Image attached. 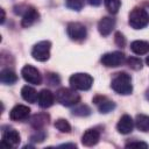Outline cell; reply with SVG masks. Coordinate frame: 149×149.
<instances>
[{
	"mask_svg": "<svg viewBox=\"0 0 149 149\" xmlns=\"http://www.w3.org/2000/svg\"><path fill=\"white\" fill-rule=\"evenodd\" d=\"M93 102L95 104V106L98 107V109L100 111V113H108L112 109H114L115 104L109 100L107 97L104 95H97L93 98Z\"/></svg>",
	"mask_w": 149,
	"mask_h": 149,
	"instance_id": "cell-11",
	"label": "cell"
},
{
	"mask_svg": "<svg viewBox=\"0 0 149 149\" xmlns=\"http://www.w3.org/2000/svg\"><path fill=\"white\" fill-rule=\"evenodd\" d=\"M20 134L15 129H7L2 133V144L8 148L17 146L20 143Z\"/></svg>",
	"mask_w": 149,
	"mask_h": 149,
	"instance_id": "cell-10",
	"label": "cell"
},
{
	"mask_svg": "<svg viewBox=\"0 0 149 149\" xmlns=\"http://www.w3.org/2000/svg\"><path fill=\"white\" fill-rule=\"evenodd\" d=\"M49 122V115L45 113H41V114H35L34 116H31L30 119V125L35 128V129H42L45 125H48Z\"/></svg>",
	"mask_w": 149,
	"mask_h": 149,
	"instance_id": "cell-18",
	"label": "cell"
},
{
	"mask_svg": "<svg viewBox=\"0 0 149 149\" xmlns=\"http://www.w3.org/2000/svg\"><path fill=\"white\" fill-rule=\"evenodd\" d=\"M115 43L119 47H123L126 44V40H125V37H123V35L121 33H116L115 34Z\"/></svg>",
	"mask_w": 149,
	"mask_h": 149,
	"instance_id": "cell-29",
	"label": "cell"
},
{
	"mask_svg": "<svg viewBox=\"0 0 149 149\" xmlns=\"http://www.w3.org/2000/svg\"><path fill=\"white\" fill-rule=\"evenodd\" d=\"M66 6L72 10H80L84 7V0H65Z\"/></svg>",
	"mask_w": 149,
	"mask_h": 149,
	"instance_id": "cell-25",
	"label": "cell"
},
{
	"mask_svg": "<svg viewBox=\"0 0 149 149\" xmlns=\"http://www.w3.org/2000/svg\"><path fill=\"white\" fill-rule=\"evenodd\" d=\"M54 126L61 133H70L71 132V126L68 122V120H65V119H58V120H56L55 123H54Z\"/></svg>",
	"mask_w": 149,
	"mask_h": 149,
	"instance_id": "cell-23",
	"label": "cell"
},
{
	"mask_svg": "<svg viewBox=\"0 0 149 149\" xmlns=\"http://www.w3.org/2000/svg\"><path fill=\"white\" fill-rule=\"evenodd\" d=\"M130 50L136 55H146L149 52V42L136 40L130 43Z\"/></svg>",
	"mask_w": 149,
	"mask_h": 149,
	"instance_id": "cell-17",
	"label": "cell"
},
{
	"mask_svg": "<svg viewBox=\"0 0 149 149\" xmlns=\"http://www.w3.org/2000/svg\"><path fill=\"white\" fill-rule=\"evenodd\" d=\"M68 36L73 41H83L86 37V28L79 22H70L66 27Z\"/></svg>",
	"mask_w": 149,
	"mask_h": 149,
	"instance_id": "cell-7",
	"label": "cell"
},
{
	"mask_svg": "<svg viewBox=\"0 0 149 149\" xmlns=\"http://www.w3.org/2000/svg\"><path fill=\"white\" fill-rule=\"evenodd\" d=\"M104 3H105L106 9H107L109 13L115 14V13H118L119 9H120L121 0H104Z\"/></svg>",
	"mask_w": 149,
	"mask_h": 149,
	"instance_id": "cell-22",
	"label": "cell"
},
{
	"mask_svg": "<svg viewBox=\"0 0 149 149\" xmlns=\"http://www.w3.org/2000/svg\"><path fill=\"white\" fill-rule=\"evenodd\" d=\"M51 43L50 41H40L31 49V56L38 62H45L50 57Z\"/></svg>",
	"mask_w": 149,
	"mask_h": 149,
	"instance_id": "cell-5",
	"label": "cell"
},
{
	"mask_svg": "<svg viewBox=\"0 0 149 149\" xmlns=\"http://www.w3.org/2000/svg\"><path fill=\"white\" fill-rule=\"evenodd\" d=\"M126 147L127 148H148V144L144 143V142L136 141V142H129V143H127Z\"/></svg>",
	"mask_w": 149,
	"mask_h": 149,
	"instance_id": "cell-28",
	"label": "cell"
},
{
	"mask_svg": "<svg viewBox=\"0 0 149 149\" xmlns=\"http://www.w3.org/2000/svg\"><path fill=\"white\" fill-rule=\"evenodd\" d=\"M111 87L113 91H115L119 94L122 95H128L133 91V85H132V78L128 73L126 72H120L118 73L111 81Z\"/></svg>",
	"mask_w": 149,
	"mask_h": 149,
	"instance_id": "cell-1",
	"label": "cell"
},
{
	"mask_svg": "<svg viewBox=\"0 0 149 149\" xmlns=\"http://www.w3.org/2000/svg\"><path fill=\"white\" fill-rule=\"evenodd\" d=\"M114 27H115V20L109 16L102 17L98 23V30L102 36H108L114 29Z\"/></svg>",
	"mask_w": 149,
	"mask_h": 149,
	"instance_id": "cell-13",
	"label": "cell"
},
{
	"mask_svg": "<svg viewBox=\"0 0 149 149\" xmlns=\"http://www.w3.org/2000/svg\"><path fill=\"white\" fill-rule=\"evenodd\" d=\"M87 2L91 6H99L101 3V0H87Z\"/></svg>",
	"mask_w": 149,
	"mask_h": 149,
	"instance_id": "cell-30",
	"label": "cell"
},
{
	"mask_svg": "<svg viewBox=\"0 0 149 149\" xmlns=\"http://www.w3.org/2000/svg\"><path fill=\"white\" fill-rule=\"evenodd\" d=\"M54 100H55V95L50 90L44 88L38 93L37 102H38V106L42 108H49L50 106H52Z\"/></svg>",
	"mask_w": 149,
	"mask_h": 149,
	"instance_id": "cell-16",
	"label": "cell"
},
{
	"mask_svg": "<svg viewBox=\"0 0 149 149\" xmlns=\"http://www.w3.org/2000/svg\"><path fill=\"white\" fill-rule=\"evenodd\" d=\"M127 64L133 70H141L142 69V61L136 57H129L127 59Z\"/></svg>",
	"mask_w": 149,
	"mask_h": 149,
	"instance_id": "cell-26",
	"label": "cell"
},
{
	"mask_svg": "<svg viewBox=\"0 0 149 149\" xmlns=\"http://www.w3.org/2000/svg\"><path fill=\"white\" fill-rule=\"evenodd\" d=\"M38 16H40V14H38V12L34 7H27L24 9L23 15H22V21H21L22 27L28 28V27L33 26L37 21Z\"/></svg>",
	"mask_w": 149,
	"mask_h": 149,
	"instance_id": "cell-12",
	"label": "cell"
},
{
	"mask_svg": "<svg viewBox=\"0 0 149 149\" xmlns=\"http://www.w3.org/2000/svg\"><path fill=\"white\" fill-rule=\"evenodd\" d=\"M72 114L73 115H79V116H86V115H90L91 114V109L86 105H80V106L76 107L72 111Z\"/></svg>",
	"mask_w": 149,
	"mask_h": 149,
	"instance_id": "cell-24",
	"label": "cell"
},
{
	"mask_svg": "<svg viewBox=\"0 0 149 149\" xmlns=\"http://www.w3.org/2000/svg\"><path fill=\"white\" fill-rule=\"evenodd\" d=\"M69 81H70V85L72 88L79 90V91H87L92 87L93 78L88 73L78 72V73H73L70 77Z\"/></svg>",
	"mask_w": 149,
	"mask_h": 149,
	"instance_id": "cell-4",
	"label": "cell"
},
{
	"mask_svg": "<svg viewBox=\"0 0 149 149\" xmlns=\"http://www.w3.org/2000/svg\"><path fill=\"white\" fill-rule=\"evenodd\" d=\"M100 61H101L102 65H105L107 68H116L125 63L126 56L121 51H113V52H107V54L102 55Z\"/></svg>",
	"mask_w": 149,
	"mask_h": 149,
	"instance_id": "cell-6",
	"label": "cell"
},
{
	"mask_svg": "<svg viewBox=\"0 0 149 149\" xmlns=\"http://www.w3.org/2000/svg\"><path fill=\"white\" fill-rule=\"evenodd\" d=\"M99 139H100V133L97 129L91 128V129H87L83 134L81 143L86 147H92V146H95L99 142Z\"/></svg>",
	"mask_w": 149,
	"mask_h": 149,
	"instance_id": "cell-15",
	"label": "cell"
},
{
	"mask_svg": "<svg viewBox=\"0 0 149 149\" xmlns=\"http://www.w3.org/2000/svg\"><path fill=\"white\" fill-rule=\"evenodd\" d=\"M146 63H147V65H149V56L146 58Z\"/></svg>",
	"mask_w": 149,
	"mask_h": 149,
	"instance_id": "cell-34",
	"label": "cell"
},
{
	"mask_svg": "<svg viewBox=\"0 0 149 149\" xmlns=\"http://www.w3.org/2000/svg\"><path fill=\"white\" fill-rule=\"evenodd\" d=\"M21 95H22V98H23L26 101L34 104V102H36V100H37L38 93H37L36 90L33 88L31 86L26 85V86H23L22 90H21Z\"/></svg>",
	"mask_w": 149,
	"mask_h": 149,
	"instance_id": "cell-19",
	"label": "cell"
},
{
	"mask_svg": "<svg viewBox=\"0 0 149 149\" xmlns=\"http://www.w3.org/2000/svg\"><path fill=\"white\" fill-rule=\"evenodd\" d=\"M59 147H64V148H68V147H71V148H76V144H62Z\"/></svg>",
	"mask_w": 149,
	"mask_h": 149,
	"instance_id": "cell-31",
	"label": "cell"
},
{
	"mask_svg": "<svg viewBox=\"0 0 149 149\" xmlns=\"http://www.w3.org/2000/svg\"><path fill=\"white\" fill-rule=\"evenodd\" d=\"M0 80L2 84L6 85H12L17 80V76L15 74L14 71L9 70V69H3L0 72Z\"/></svg>",
	"mask_w": 149,
	"mask_h": 149,
	"instance_id": "cell-20",
	"label": "cell"
},
{
	"mask_svg": "<svg viewBox=\"0 0 149 149\" xmlns=\"http://www.w3.org/2000/svg\"><path fill=\"white\" fill-rule=\"evenodd\" d=\"M21 74H22V78L29 84L40 85L42 81V76H41L40 71L36 68H34L33 65L23 66L21 70Z\"/></svg>",
	"mask_w": 149,
	"mask_h": 149,
	"instance_id": "cell-8",
	"label": "cell"
},
{
	"mask_svg": "<svg viewBox=\"0 0 149 149\" xmlns=\"http://www.w3.org/2000/svg\"><path fill=\"white\" fill-rule=\"evenodd\" d=\"M146 98H147V99L149 100V88H148V90L146 91Z\"/></svg>",
	"mask_w": 149,
	"mask_h": 149,
	"instance_id": "cell-33",
	"label": "cell"
},
{
	"mask_svg": "<svg viewBox=\"0 0 149 149\" xmlns=\"http://www.w3.org/2000/svg\"><path fill=\"white\" fill-rule=\"evenodd\" d=\"M44 137H45V133L42 129H36V133L31 135L30 140L33 142H42L44 140Z\"/></svg>",
	"mask_w": 149,
	"mask_h": 149,
	"instance_id": "cell-27",
	"label": "cell"
},
{
	"mask_svg": "<svg viewBox=\"0 0 149 149\" xmlns=\"http://www.w3.org/2000/svg\"><path fill=\"white\" fill-rule=\"evenodd\" d=\"M133 128H134V121H133V119H132L129 115H127V114L122 115V116L120 118L118 125H116L118 132H119L120 134H123V135L132 133Z\"/></svg>",
	"mask_w": 149,
	"mask_h": 149,
	"instance_id": "cell-14",
	"label": "cell"
},
{
	"mask_svg": "<svg viewBox=\"0 0 149 149\" xmlns=\"http://www.w3.org/2000/svg\"><path fill=\"white\" fill-rule=\"evenodd\" d=\"M55 98L61 105L66 106V107L77 105L80 100V95L74 90H71L68 87H62V88L57 90Z\"/></svg>",
	"mask_w": 149,
	"mask_h": 149,
	"instance_id": "cell-2",
	"label": "cell"
},
{
	"mask_svg": "<svg viewBox=\"0 0 149 149\" xmlns=\"http://www.w3.org/2000/svg\"><path fill=\"white\" fill-rule=\"evenodd\" d=\"M135 126L141 132H149V115H144V114L136 115Z\"/></svg>",
	"mask_w": 149,
	"mask_h": 149,
	"instance_id": "cell-21",
	"label": "cell"
},
{
	"mask_svg": "<svg viewBox=\"0 0 149 149\" xmlns=\"http://www.w3.org/2000/svg\"><path fill=\"white\" fill-rule=\"evenodd\" d=\"M1 14H2V16H1V23H3V21H5V10L3 9H1Z\"/></svg>",
	"mask_w": 149,
	"mask_h": 149,
	"instance_id": "cell-32",
	"label": "cell"
},
{
	"mask_svg": "<svg viewBox=\"0 0 149 149\" xmlns=\"http://www.w3.org/2000/svg\"><path fill=\"white\" fill-rule=\"evenodd\" d=\"M128 23L134 29H142L149 23V14L143 8L136 7L129 13Z\"/></svg>",
	"mask_w": 149,
	"mask_h": 149,
	"instance_id": "cell-3",
	"label": "cell"
},
{
	"mask_svg": "<svg viewBox=\"0 0 149 149\" xmlns=\"http://www.w3.org/2000/svg\"><path fill=\"white\" fill-rule=\"evenodd\" d=\"M30 114V108L24 105H16L9 112V119L13 121H23Z\"/></svg>",
	"mask_w": 149,
	"mask_h": 149,
	"instance_id": "cell-9",
	"label": "cell"
}]
</instances>
